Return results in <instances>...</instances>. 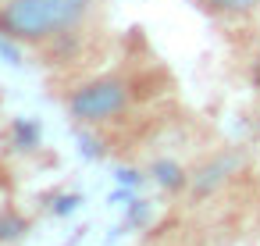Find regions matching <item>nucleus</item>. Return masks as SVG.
<instances>
[{
    "label": "nucleus",
    "instance_id": "4",
    "mask_svg": "<svg viewBox=\"0 0 260 246\" xmlns=\"http://www.w3.org/2000/svg\"><path fill=\"white\" fill-rule=\"evenodd\" d=\"M157 171H160V182H164V186H178V182H182V178H178V168H164V164H160Z\"/></svg>",
    "mask_w": 260,
    "mask_h": 246
},
{
    "label": "nucleus",
    "instance_id": "1",
    "mask_svg": "<svg viewBox=\"0 0 260 246\" xmlns=\"http://www.w3.org/2000/svg\"><path fill=\"white\" fill-rule=\"evenodd\" d=\"M96 0H4L0 36L15 43H47L86 22Z\"/></svg>",
    "mask_w": 260,
    "mask_h": 246
},
{
    "label": "nucleus",
    "instance_id": "3",
    "mask_svg": "<svg viewBox=\"0 0 260 246\" xmlns=\"http://www.w3.org/2000/svg\"><path fill=\"white\" fill-rule=\"evenodd\" d=\"M200 8L210 15H221V18H242L260 8V0H200Z\"/></svg>",
    "mask_w": 260,
    "mask_h": 246
},
{
    "label": "nucleus",
    "instance_id": "2",
    "mask_svg": "<svg viewBox=\"0 0 260 246\" xmlns=\"http://www.w3.org/2000/svg\"><path fill=\"white\" fill-rule=\"evenodd\" d=\"M128 104H132V86L121 75H100L68 97V114L86 125H100V121L125 114Z\"/></svg>",
    "mask_w": 260,
    "mask_h": 246
}]
</instances>
